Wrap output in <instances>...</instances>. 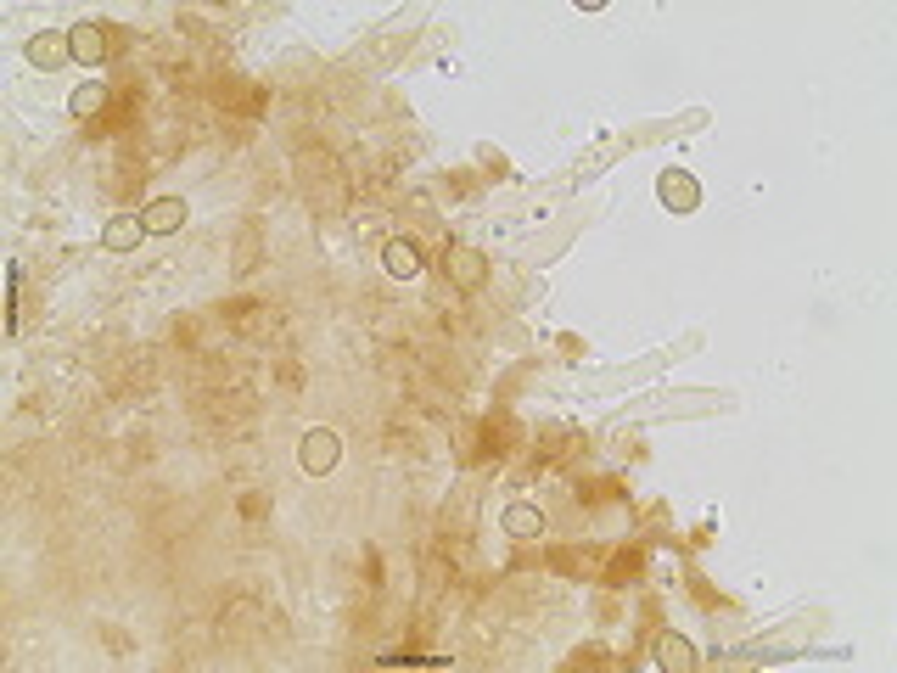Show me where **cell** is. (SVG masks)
<instances>
[{
    "instance_id": "obj_1",
    "label": "cell",
    "mask_w": 897,
    "mask_h": 673,
    "mask_svg": "<svg viewBox=\"0 0 897 673\" xmlns=\"http://www.w3.org/2000/svg\"><path fill=\"white\" fill-rule=\"evenodd\" d=\"M298 460H303V472H314V477L337 472V460H342V444H337V432H331V427H314V432H303V444H298Z\"/></svg>"
},
{
    "instance_id": "obj_2",
    "label": "cell",
    "mask_w": 897,
    "mask_h": 673,
    "mask_svg": "<svg viewBox=\"0 0 897 673\" xmlns=\"http://www.w3.org/2000/svg\"><path fill=\"white\" fill-rule=\"evenodd\" d=\"M146 236H174V230L186 225V202L180 197H152L146 202V214H141Z\"/></svg>"
},
{
    "instance_id": "obj_3",
    "label": "cell",
    "mask_w": 897,
    "mask_h": 673,
    "mask_svg": "<svg viewBox=\"0 0 897 673\" xmlns=\"http://www.w3.org/2000/svg\"><path fill=\"white\" fill-rule=\"evenodd\" d=\"M443 264H449V275H455V287H483V275H488V264H483V253L477 247H449L443 253Z\"/></svg>"
},
{
    "instance_id": "obj_4",
    "label": "cell",
    "mask_w": 897,
    "mask_h": 673,
    "mask_svg": "<svg viewBox=\"0 0 897 673\" xmlns=\"http://www.w3.org/2000/svg\"><path fill=\"white\" fill-rule=\"evenodd\" d=\"M662 202H668L673 214H690V208L701 202V186L684 169H668V174H662Z\"/></svg>"
},
{
    "instance_id": "obj_5",
    "label": "cell",
    "mask_w": 897,
    "mask_h": 673,
    "mask_svg": "<svg viewBox=\"0 0 897 673\" xmlns=\"http://www.w3.org/2000/svg\"><path fill=\"white\" fill-rule=\"evenodd\" d=\"M141 236H146L141 219L118 214V219H107V230H101V247H107V253H135V247H141Z\"/></svg>"
},
{
    "instance_id": "obj_6",
    "label": "cell",
    "mask_w": 897,
    "mask_h": 673,
    "mask_svg": "<svg viewBox=\"0 0 897 673\" xmlns=\"http://www.w3.org/2000/svg\"><path fill=\"white\" fill-rule=\"evenodd\" d=\"M499 528L511 533V539H539V533H544V511H539V505H527V500H516L511 511L499 516Z\"/></svg>"
},
{
    "instance_id": "obj_7",
    "label": "cell",
    "mask_w": 897,
    "mask_h": 673,
    "mask_svg": "<svg viewBox=\"0 0 897 673\" xmlns=\"http://www.w3.org/2000/svg\"><path fill=\"white\" fill-rule=\"evenodd\" d=\"M68 45H73V62H90V68H96L101 51H107V40H101L96 23H73V29H68Z\"/></svg>"
},
{
    "instance_id": "obj_8",
    "label": "cell",
    "mask_w": 897,
    "mask_h": 673,
    "mask_svg": "<svg viewBox=\"0 0 897 673\" xmlns=\"http://www.w3.org/2000/svg\"><path fill=\"white\" fill-rule=\"evenodd\" d=\"M387 270L399 275V281H410V275H421V253H415V242H404V236H393V242H387Z\"/></svg>"
},
{
    "instance_id": "obj_9",
    "label": "cell",
    "mask_w": 897,
    "mask_h": 673,
    "mask_svg": "<svg viewBox=\"0 0 897 673\" xmlns=\"http://www.w3.org/2000/svg\"><path fill=\"white\" fill-rule=\"evenodd\" d=\"M62 57H73V45L57 40V34H34L29 40V62H40V68H57Z\"/></svg>"
},
{
    "instance_id": "obj_10",
    "label": "cell",
    "mask_w": 897,
    "mask_h": 673,
    "mask_svg": "<svg viewBox=\"0 0 897 673\" xmlns=\"http://www.w3.org/2000/svg\"><path fill=\"white\" fill-rule=\"evenodd\" d=\"M399 45H410V29H404V23H393V29H387V34H376V40L365 45V62H376V68H382V62L393 57Z\"/></svg>"
},
{
    "instance_id": "obj_11",
    "label": "cell",
    "mask_w": 897,
    "mask_h": 673,
    "mask_svg": "<svg viewBox=\"0 0 897 673\" xmlns=\"http://www.w3.org/2000/svg\"><path fill=\"white\" fill-rule=\"evenodd\" d=\"M68 107H73V118H96L101 107H107V90H101V85H79Z\"/></svg>"
},
{
    "instance_id": "obj_12",
    "label": "cell",
    "mask_w": 897,
    "mask_h": 673,
    "mask_svg": "<svg viewBox=\"0 0 897 673\" xmlns=\"http://www.w3.org/2000/svg\"><path fill=\"white\" fill-rule=\"evenodd\" d=\"M662 662H668V668H696V657H690L684 640H662Z\"/></svg>"
},
{
    "instance_id": "obj_13",
    "label": "cell",
    "mask_w": 897,
    "mask_h": 673,
    "mask_svg": "<svg viewBox=\"0 0 897 673\" xmlns=\"http://www.w3.org/2000/svg\"><path fill=\"white\" fill-rule=\"evenodd\" d=\"M253 242H258V230H247V236H242V253H236V275L253 270Z\"/></svg>"
}]
</instances>
